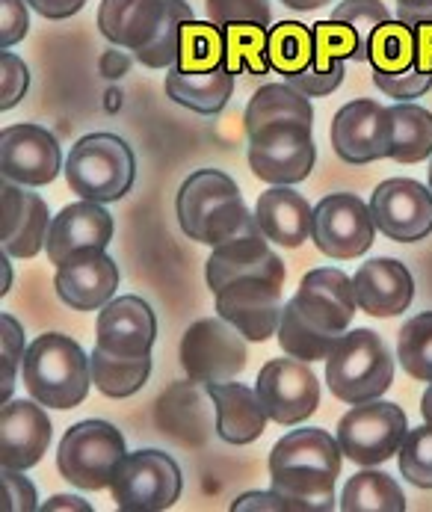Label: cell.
Listing matches in <instances>:
<instances>
[{"label": "cell", "instance_id": "obj_62", "mask_svg": "<svg viewBox=\"0 0 432 512\" xmlns=\"http://www.w3.org/2000/svg\"><path fill=\"white\" fill-rule=\"evenodd\" d=\"M397 3H400V0H397Z\"/></svg>", "mask_w": 432, "mask_h": 512}, {"label": "cell", "instance_id": "obj_15", "mask_svg": "<svg viewBox=\"0 0 432 512\" xmlns=\"http://www.w3.org/2000/svg\"><path fill=\"white\" fill-rule=\"evenodd\" d=\"M282 288L285 285H276L258 276L234 279L214 293L216 314L225 317L246 341L261 344L279 332V320L285 308Z\"/></svg>", "mask_w": 432, "mask_h": 512}, {"label": "cell", "instance_id": "obj_40", "mask_svg": "<svg viewBox=\"0 0 432 512\" xmlns=\"http://www.w3.org/2000/svg\"><path fill=\"white\" fill-rule=\"evenodd\" d=\"M276 338H279V347L288 356L299 359V362H308V365L311 362H320V359L326 362L329 350L335 347V341L326 338V335H320L311 323H305L290 302H285V308H282V320H279Z\"/></svg>", "mask_w": 432, "mask_h": 512}, {"label": "cell", "instance_id": "obj_56", "mask_svg": "<svg viewBox=\"0 0 432 512\" xmlns=\"http://www.w3.org/2000/svg\"><path fill=\"white\" fill-rule=\"evenodd\" d=\"M39 510L42 512H60V510L92 512V507H89L83 498H77V495H54V498H48L45 504H39Z\"/></svg>", "mask_w": 432, "mask_h": 512}, {"label": "cell", "instance_id": "obj_55", "mask_svg": "<svg viewBox=\"0 0 432 512\" xmlns=\"http://www.w3.org/2000/svg\"><path fill=\"white\" fill-rule=\"evenodd\" d=\"M397 18L403 24H418V21H432V0H400L397 3Z\"/></svg>", "mask_w": 432, "mask_h": 512}, {"label": "cell", "instance_id": "obj_10", "mask_svg": "<svg viewBox=\"0 0 432 512\" xmlns=\"http://www.w3.org/2000/svg\"><path fill=\"white\" fill-rule=\"evenodd\" d=\"M317 163L314 134L302 122H273L249 134V169L267 184L293 187Z\"/></svg>", "mask_w": 432, "mask_h": 512}, {"label": "cell", "instance_id": "obj_52", "mask_svg": "<svg viewBox=\"0 0 432 512\" xmlns=\"http://www.w3.org/2000/svg\"><path fill=\"white\" fill-rule=\"evenodd\" d=\"M27 3L33 12H39L42 18H51V21L72 18L86 6V0H27Z\"/></svg>", "mask_w": 432, "mask_h": 512}, {"label": "cell", "instance_id": "obj_54", "mask_svg": "<svg viewBox=\"0 0 432 512\" xmlns=\"http://www.w3.org/2000/svg\"><path fill=\"white\" fill-rule=\"evenodd\" d=\"M98 69H101V77L119 80V77H125V74L131 72V57L125 51H104Z\"/></svg>", "mask_w": 432, "mask_h": 512}, {"label": "cell", "instance_id": "obj_8", "mask_svg": "<svg viewBox=\"0 0 432 512\" xmlns=\"http://www.w3.org/2000/svg\"><path fill=\"white\" fill-rule=\"evenodd\" d=\"M184 477L163 450H134L116 471L110 492L122 512H160L178 504Z\"/></svg>", "mask_w": 432, "mask_h": 512}, {"label": "cell", "instance_id": "obj_19", "mask_svg": "<svg viewBox=\"0 0 432 512\" xmlns=\"http://www.w3.org/2000/svg\"><path fill=\"white\" fill-rule=\"evenodd\" d=\"M51 214L33 187H21L9 178L0 184V240L12 258H36L48 243Z\"/></svg>", "mask_w": 432, "mask_h": 512}, {"label": "cell", "instance_id": "obj_2", "mask_svg": "<svg viewBox=\"0 0 432 512\" xmlns=\"http://www.w3.org/2000/svg\"><path fill=\"white\" fill-rule=\"evenodd\" d=\"M175 211L181 231L205 246H219L231 237L261 231L234 178L219 169L193 172L178 190Z\"/></svg>", "mask_w": 432, "mask_h": 512}, {"label": "cell", "instance_id": "obj_30", "mask_svg": "<svg viewBox=\"0 0 432 512\" xmlns=\"http://www.w3.org/2000/svg\"><path fill=\"white\" fill-rule=\"evenodd\" d=\"M208 388H196V382L190 379L187 385H172L160 403H157V412H172V418H157V424L163 427V433L169 439H181L187 444H205L208 439V430L196 421H190L193 415H208L205 409V400H208Z\"/></svg>", "mask_w": 432, "mask_h": 512}, {"label": "cell", "instance_id": "obj_28", "mask_svg": "<svg viewBox=\"0 0 432 512\" xmlns=\"http://www.w3.org/2000/svg\"><path fill=\"white\" fill-rule=\"evenodd\" d=\"M234 92V74L228 72L225 66H219L214 72H199V74H184L178 72L175 66L166 74V95L202 116H216L225 110L228 98Z\"/></svg>", "mask_w": 432, "mask_h": 512}, {"label": "cell", "instance_id": "obj_49", "mask_svg": "<svg viewBox=\"0 0 432 512\" xmlns=\"http://www.w3.org/2000/svg\"><path fill=\"white\" fill-rule=\"evenodd\" d=\"M30 30L27 0H0V51H12Z\"/></svg>", "mask_w": 432, "mask_h": 512}, {"label": "cell", "instance_id": "obj_33", "mask_svg": "<svg viewBox=\"0 0 432 512\" xmlns=\"http://www.w3.org/2000/svg\"><path fill=\"white\" fill-rule=\"evenodd\" d=\"M267 57H270V72L282 74L285 80L311 69V63H314V30L302 21L273 24L267 33Z\"/></svg>", "mask_w": 432, "mask_h": 512}, {"label": "cell", "instance_id": "obj_29", "mask_svg": "<svg viewBox=\"0 0 432 512\" xmlns=\"http://www.w3.org/2000/svg\"><path fill=\"white\" fill-rule=\"evenodd\" d=\"M243 122H246V137L273 122H302V125L314 128V107H311L308 95L299 92L296 86H290L288 80L267 83L252 95Z\"/></svg>", "mask_w": 432, "mask_h": 512}, {"label": "cell", "instance_id": "obj_34", "mask_svg": "<svg viewBox=\"0 0 432 512\" xmlns=\"http://www.w3.org/2000/svg\"><path fill=\"white\" fill-rule=\"evenodd\" d=\"M92 367V385L113 400L134 397L151 376V356H137V359H119L104 350H92L89 356Z\"/></svg>", "mask_w": 432, "mask_h": 512}, {"label": "cell", "instance_id": "obj_43", "mask_svg": "<svg viewBox=\"0 0 432 512\" xmlns=\"http://www.w3.org/2000/svg\"><path fill=\"white\" fill-rule=\"evenodd\" d=\"M24 353H27V341H24V329L12 314H0V406L12 400L15 394V379L24 365Z\"/></svg>", "mask_w": 432, "mask_h": 512}, {"label": "cell", "instance_id": "obj_22", "mask_svg": "<svg viewBox=\"0 0 432 512\" xmlns=\"http://www.w3.org/2000/svg\"><path fill=\"white\" fill-rule=\"evenodd\" d=\"M51 444V421L39 400H9L0 412V468L30 471Z\"/></svg>", "mask_w": 432, "mask_h": 512}, {"label": "cell", "instance_id": "obj_20", "mask_svg": "<svg viewBox=\"0 0 432 512\" xmlns=\"http://www.w3.org/2000/svg\"><path fill=\"white\" fill-rule=\"evenodd\" d=\"M57 296L74 311H101L119 288V267L107 249H83L57 264Z\"/></svg>", "mask_w": 432, "mask_h": 512}, {"label": "cell", "instance_id": "obj_5", "mask_svg": "<svg viewBox=\"0 0 432 512\" xmlns=\"http://www.w3.org/2000/svg\"><path fill=\"white\" fill-rule=\"evenodd\" d=\"M63 172L77 199L113 205L131 193L137 157L116 134H86L72 146Z\"/></svg>", "mask_w": 432, "mask_h": 512}, {"label": "cell", "instance_id": "obj_46", "mask_svg": "<svg viewBox=\"0 0 432 512\" xmlns=\"http://www.w3.org/2000/svg\"><path fill=\"white\" fill-rule=\"evenodd\" d=\"M373 83L379 92H385L394 101H415L432 89V72H421L415 66L397 74L373 72Z\"/></svg>", "mask_w": 432, "mask_h": 512}, {"label": "cell", "instance_id": "obj_11", "mask_svg": "<svg viewBox=\"0 0 432 512\" xmlns=\"http://www.w3.org/2000/svg\"><path fill=\"white\" fill-rule=\"evenodd\" d=\"M311 240L326 258L356 261L370 252L376 240L370 205H364L353 193H332L320 199L311 217Z\"/></svg>", "mask_w": 432, "mask_h": 512}, {"label": "cell", "instance_id": "obj_57", "mask_svg": "<svg viewBox=\"0 0 432 512\" xmlns=\"http://www.w3.org/2000/svg\"><path fill=\"white\" fill-rule=\"evenodd\" d=\"M9 258L12 255H6L3 249H0V296H6V293L12 291V264H9Z\"/></svg>", "mask_w": 432, "mask_h": 512}, {"label": "cell", "instance_id": "obj_42", "mask_svg": "<svg viewBox=\"0 0 432 512\" xmlns=\"http://www.w3.org/2000/svg\"><path fill=\"white\" fill-rule=\"evenodd\" d=\"M400 474L418 486V489H432V427L421 424L406 433V439L397 450Z\"/></svg>", "mask_w": 432, "mask_h": 512}, {"label": "cell", "instance_id": "obj_51", "mask_svg": "<svg viewBox=\"0 0 432 512\" xmlns=\"http://www.w3.org/2000/svg\"><path fill=\"white\" fill-rule=\"evenodd\" d=\"M231 512H305V507L299 501H293L288 495L270 489V492H246L240 495Z\"/></svg>", "mask_w": 432, "mask_h": 512}, {"label": "cell", "instance_id": "obj_48", "mask_svg": "<svg viewBox=\"0 0 432 512\" xmlns=\"http://www.w3.org/2000/svg\"><path fill=\"white\" fill-rule=\"evenodd\" d=\"M30 89V72L21 57L0 51V110H15Z\"/></svg>", "mask_w": 432, "mask_h": 512}, {"label": "cell", "instance_id": "obj_17", "mask_svg": "<svg viewBox=\"0 0 432 512\" xmlns=\"http://www.w3.org/2000/svg\"><path fill=\"white\" fill-rule=\"evenodd\" d=\"M57 137L42 125H12L0 134V175L21 187H45L63 172Z\"/></svg>", "mask_w": 432, "mask_h": 512}, {"label": "cell", "instance_id": "obj_26", "mask_svg": "<svg viewBox=\"0 0 432 512\" xmlns=\"http://www.w3.org/2000/svg\"><path fill=\"white\" fill-rule=\"evenodd\" d=\"M214 400V433L225 444H252L267 430V409L255 388L243 382H211L205 385Z\"/></svg>", "mask_w": 432, "mask_h": 512}, {"label": "cell", "instance_id": "obj_35", "mask_svg": "<svg viewBox=\"0 0 432 512\" xmlns=\"http://www.w3.org/2000/svg\"><path fill=\"white\" fill-rule=\"evenodd\" d=\"M367 63L373 72H406L415 66V33L400 18L382 21L367 39Z\"/></svg>", "mask_w": 432, "mask_h": 512}, {"label": "cell", "instance_id": "obj_7", "mask_svg": "<svg viewBox=\"0 0 432 512\" xmlns=\"http://www.w3.org/2000/svg\"><path fill=\"white\" fill-rule=\"evenodd\" d=\"M406 433H409L406 412L397 403L376 397L367 403H356L338 421L335 439L344 450V459L356 462L359 468H376L391 456H397Z\"/></svg>", "mask_w": 432, "mask_h": 512}, {"label": "cell", "instance_id": "obj_50", "mask_svg": "<svg viewBox=\"0 0 432 512\" xmlns=\"http://www.w3.org/2000/svg\"><path fill=\"white\" fill-rule=\"evenodd\" d=\"M344 63L341 66H335V69H329V72H317L314 66L311 69H305L302 74H293L288 77L290 86H296L299 92H305L308 98H323V95H332L341 83H344Z\"/></svg>", "mask_w": 432, "mask_h": 512}, {"label": "cell", "instance_id": "obj_53", "mask_svg": "<svg viewBox=\"0 0 432 512\" xmlns=\"http://www.w3.org/2000/svg\"><path fill=\"white\" fill-rule=\"evenodd\" d=\"M415 33V69L432 72V21L412 24Z\"/></svg>", "mask_w": 432, "mask_h": 512}, {"label": "cell", "instance_id": "obj_9", "mask_svg": "<svg viewBox=\"0 0 432 512\" xmlns=\"http://www.w3.org/2000/svg\"><path fill=\"white\" fill-rule=\"evenodd\" d=\"M178 359H181L187 379H193L199 385L231 382L243 373V367L249 362L246 338L225 317H219V314L205 317V320H196L184 332Z\"/></svg>", "mask_w": 432, "mask_h": 512}, {"label": "cell", "instance_id": "obj_39", "mask_svg": "<svg viewBox=\"0 0 432 512\" xmlns=\"http://www.w3.org/2000/svg\"><path fill=\"white\" fill-rule=\"evenodd\" d=\"M397 359L412 379L432 382V311L415 314L400 326Z\"/></svg>", "mask_w": 432, "mask_h": 512}, {"label": "cell", "instance_id": "obj_1", "mask_svg": "<svg viewBox=\"0 0 432 512\" xmlns=\"http://www.w3.org/2000/svg\"><path fill=\"white\" fill-rule=\"evenodd\" d=\"M344 468V450L335 436L317 427L290 430L270 450V483L276 492L299 501L305 512L338 507L335 483Z\"/></svg>", "mask_w": 432, "mask_h": 512}, {"label": "cell", "instance_id": "obj_3", "mask_svg": "<svg viewBox=\"0 0 432 512\" xmlns=\"http://www.w3.org/2000/svg\"><path fill=\"white\" fill-rule=\"evenodd\" d=\"M21 382L45 409L69 412L80 406L92 385V367L83 347L69 335H39L30 341L21 365Z\"/></svg>", "mask_w": 432, "mask_h": 512}, {"label": "cell", "instance_id": "obj_24", "mask_svg": "<svg viewBox=\"0 0 432 512\" xmlns=\"http://www.w3.org/2000/svg\"><path fill=\"white\" fill-rule=\"evenodd\" d=\"M356 302L370 317H397L415 299V279L397 258H370L353 276Z\"/></svg>", "mask_w": 432, "mask_h": 512}, {"label": "cell", "instance_id": "obj_44", "mask_svg": "<svg viewBox=\"0 0 432 512\" xmlns=\"http://www.w3.org/2000/svg\"><path fill=\"white\" fill-rule=\"evenodd\" d=\"M329 18L350 24V27L361 36L364 48H367L370 33H373L382 21L391 18V9H388L382 0H341V3L332 6V15H329Z\"/></svg>", "mask_w": 432, "mask_h": 512}, {"label": "cell", "instance_id": "obj_16", "mask_svg": "<svg viewBox=\"0 0 432 512\" xmlns=\"http://www.w3.org/2000/svg\"><path fill=\"white\" fill-rule=\"evenodd\" d=\"M391 134H394V122H391L388 107H382L379 101H370V98L344 104L335 113L332 131H329L335 154L353 166H364V163L388 157Z\"/></svg>", "mask_w": 432, "mask_h": 512}, {"label": "cell", "instance_id": "obj_36", "mask_svg": "<svg viewBox=\"0 0 432 512\" xmlns=\"http://www.w3.org/2000/svg\"><path fill=\"white\" fill-rule=\"evenodd\" d=\"M267 33L270 27L252 21H234L222 27L225 36V69L231 74H267Z\"/></svg>", "mask_w": 432, "mask_h": 512}, {"label": "cell", "instance_id": "obj_61", "mask_svg": "<svg viewBox=\"0 0 432 512\" xmlns=\"http://www.w3.org/2000/svg\"><path fill=\"white\" fill-rule=\"evenodd\" d=\"M427 175H430V190H432V163H430V169H427Z\"/></svg>", "mask_w": 432, "mask_h": 512}, {"label": "cell", "instance_id": "obj_47", "mask_svg": "<svg viewBox=\"0 0 432 512\" xmlns=\"http://www.w3.org/2000/svg\"><path fill=\"white\" fill-rule=\"evenodd\" d=\"M0 510L33 512L39 510V495L30 477L18 468H0Z\"/></svg>", "mask_w": 432, "mask_h": 512}, {"label": "cell", "instance_id": "obj_18", "mask_svg": "<svg viewBox=\"0 0 432 512\" xmlns=\"http://www.w3.org/2000/svg\"><path fill=\"white\" fill-rule=\"evenodd\" d=\"M154 341H157V317L151 305L140 296H116L98 311L95 320L98 350L119 359H137V356H151Z\"/></svg>", "mask_w": 432, "mask_h": 512}, {"label": "cell", "instance_id": "obj_4", "mask_svg": "<svg viewBox=\"0 0 432 512\" xmlns=\"http://www.w3.org/2000/svg\"><path fill=\"white\" fill-rule=\"evenodd\" d=\"M394 382V359L373 329H347L326 356V385L341 403H367Z\"/></svg>", "mask_w": 432, "mask_h": 512}, {"label": "cell", "instance_id": "obj_60", "mask_svg": "<svg viewBox=\"0 0 432 512\" xmlns=\"http://www.w3.org/2000/svg\"><path fill=\"white\" fill-rule=\"evenodd\" d=\"M116 98H119V92H110V110H116V107H119V101H116Z\"/></svg>", "mask_w": 432, "mask_h": 512}, {"label": "cell", "instance_id": "obj_6", "mask_svg": "<svg viewBox=\"0 0 432 512\" xmlns=\"http://www.w3.org/2000/svg\"><path fill=\"white\" fill-rule=\"evenodd\" d=\"M128 456L125 436L107 421H80L66 430L57 447L60 477L69 480L74 489L101 492L110 489L116 471Z\"/></svg>", "mask_w": 432, "mask_h": 512}, {"label": "cell", "instance_id": "obj_58", "mask_svg": "<svg viewBox=\"0 0 432 512\" xmlns=\"http://www.w3.org/2000/svg\"><path fill=\"white\" fill-rule=\"evenodd\" d=\"M279 3L288 6V9H296V12H314V9H323V6H329L335 0H279Z\"/></svg>", "mask_w": 432, "mask_h": 512}, {"label": "cell", "instance_id": "obj_23", "mask_svg": "<svg viewBox=\"0 0 432 512\" xmlns=\"http://www.w3.org/2000/svg\"><path fill=\"white\" fill-rule=\"evenodd\" d=\"M113 217L107 214L104 205L98 202H74L66 205L48 228V243H45V252L51 258V264H63L69 255L74 252H83V249H107L110 240H113Z\"/></svg>", "mask_w": 432, "mask_h": 512}, {"label": "cell", "instance_id": "obj_12", "mask_svg": "<svg viewBox=\"0 0 432 512\" xmlns=\"http://www.w3.org/2000/svg\"><path fill=\"white\" fill-rule=\"evenodd\" d=\"M290 305L299 311L305 323H311L320 335L332 341H338L350 329L359 311L353 279L338 267H320L305 273Z\"/></svg>", "mask_w": 432, "mask_h": 512}, {"label": "cell", "instance_id": "obj_37", "mask_svg": "<svg viewBox=\"0 0 432 512\" xmlns=\"http://www.w3.org/2000/svg\"><path fill=\"white\" fill-rule=\"evenodd\" d=\"M225 66V36L222 27L214 21H196L190 18L181 33V51L175 69L184 74L214 72Z\"/></svg>", "mask_w": 432, "mask_h": 512}, {"label": "cell", "instance_id": "obj_45", "mask_svg": "<svg viewBox=\"0 0 432 512\" xmlns=\"http://www.w3.org/2000/svg\"><path fill=\"white\" fill-rule=\"evenodd\" d=\"M208 21L219 27L234 24V21H252V24H273V9L270 0H208Z\"/></svg>", "mask_w": 432, "mask_h": 512}, {"label": "cell", "instance_id": "obj_59", "mask_svg": "<svg viewBox=\"0 0 432 512\" xmlns=\"http://www.w3.org/2000/svg\"><path fill=\"white\" fill-rule=\"evenodd\" d=\"M421 415H424V424L432 427V382L430 388L424 391V397H421Z\"/></svg>", "mask_w": 432, "mask_h": 512}, {"label": "cell", "instance_id": "obj_21", "mask_svg": "<svg viewBox=\"0 0 432 512\" xmlns=\"http://www.w3.org/2000/svg\"><path fill=\"white\" fill-rule=\"evenodd\" d=\"M246 276L285 285V261L270 249V240L261 231H249V234L219 243L205 264V279L214 293L225 288L228 282L246 279Z\"/></svg>", "mask_w": 432, "mask_h": 512}, {"label": "cell", "instance_id": "obj_41", "mask_svg": "<svg viewBox=\"0 0 432 512\" xmlns=\"http://www.w3.org/2000/svg\"><path fill=\"white\" fill-rule=\"evenodd\" d=\"M193 18V9L187 0H172L166 24L160 27V33L154 36L151 45H145L143 51L134 54L137 63H143L148 69H172L178 63V51H181V33L184 24Z\"/></svg>", "mask_w": 432, "mask_h": 512}, {"label": "cell", "instance_id": "obj_31", "mask_svg": "<svg viewBox=\"0 0 432 512\" xmlns=\"http://www.w3.org/2000/svg\"><path fill=\"white\" fill-rule=\"evenodd\" d=\"M341 512H403L406 495L394 477L376 468H361L353 474L338 498Z\"/></svg>", "mask_w": 432, "mask_h": 512}, {"label": "cell", "instance_id": "obj_14", "mask_svg": "<svg viewBox=\"0 0 432 512\" xmlns=\"http://www.w3.org/2000/svg\"><path fill=\"white\" fill-rule=\"evenodd\" d=\"M370 217L394 243H418L432 234V190L412 178H388L370 196Z\"/></svg>", "mask_w": 432, "mask_h": 512}, {"label": "cell", "instance_id": "obj_25", "mask_svg": "<svg viewBox=\"0 0 432 512\" xmlns=\"http://www.w3.org/2000/svg\"><path fill=\"white\" fill-rule=\"evenodd\" d=\"M169 6L172 0H101L98 30L116 48L137 54L154 42V36L166 24Z\"/></svg>", "mask_w": 432, "mask_h": 512}, {"label": "cell", "instance_id": "obj_13", "mask_svg": "<svg viewBox=\"0 0 432 512\" xmlns=\"http://www.w3.org/2000/svg\"><path fill=\"white\" fill-rule=\"evenodd\" d=\"M255 391L273 424L296 427L308 421L320 406V379L299 359H273L261 367Z\"/></svg>", "mask_w": 432, "mask_h": 512}, {"label": "cell", "instance_id": "obj_38", "mask_svg": "<svg viewBox=\"0 0 432 512\" xmlns=\"http://www.w3.org/2000/svg\"><path fill=\"white\" fill-rule=\"evenodd\" d=\"M311 30H314V63L311 66L317 72H329L347 60L367 63V48L350 24L326 18V21H317Z\"/></svg>", "mask_w": 432, "mask_h": 512}, {"label": "cell", "instance_id": "obj_27", "mask_svg": "<svg viewBox=\"0 0 432 512\" xmlns=\"http://www.w3.org/2000/svg\"><path fill=\"white\" fill-rule=\"evenodd\" d=\"M311 217L314 208L305 202V196H299L285 184H270V190L261 193L255 205V220L261 234L270 243L288 249H299L305 240H311Z\"/></svg>", "mask_w": 432, "mask_h": 512}, {"label": "cell", "instance_id": "obj_32", "mask_svg": "<svg viewBox=\"0 0 432 512\" xmlns=\"http://www.w3.org/2000/svg\"><path fill=\"white\" fill-rule=\"evenodd\" d=\"M394 134L388 157L397 163H421L432 157V113L412 104V101H397L388 107Z\"/></svg>", "mask_w": 432, "mask_h": 512}]
</instances>
